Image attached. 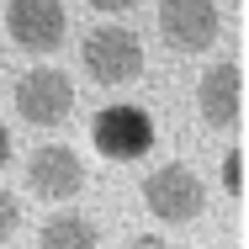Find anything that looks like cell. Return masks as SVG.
I'll list each match as a JSON object with an SVG mask.
<instances>
[{"label": "cell", "instance_id": "6da1fadb", "mask_svg": "<svg viewBox=\"0 0 249 249\" xmlns=\"http://www.w3.org/2000/svg\"><path fill=\"white\" fill-rule=\"evenodd\" d=\"M80 64L96 85H133L143 74V43L127 27H96L80 43Z\"/></svg>", "mask_w": 249, "mask_h": 249}, {"label": "cell", "instance_id": "7a4b0ae2", "mask_svg": "<svg viewBox=\"0 0 249 249\" xmlns=\"http://www.w3.org/2000/svg\"><path fill=\"white\" fill-rule=\"evenodd\" d=\"M90 143H96L106 159H117V164L143 159V154L154 149V117L143 106H127V101L101 106L96 117H90Z\"/></svg>", "mask_w": 249, "mask_h": 249}, {"label": "cell", "instance_id": "3957f363", "mask_svg": "<svg viewBox=\"0 0 249 249\" xmlns=\"http://www.w3.org/2000/svg\"><path fill=\"white\" fill-rule=\"evenodd\" d=\"M143 207H149L159 223H191V217H201V207H207V186L175 159V164H159V170L143 175Z\"/></svg>", "mask_w": 249, "mask_h": 249}, {"label": "cell", "instance_id": "277c9868", "mask_svg": "<svg viewBox=\"0 0 249 249\" xmlns=\"http://www.w3.org/2000/svg\"><path fill=\"white\" fill-rule=\"evenodd\" d=\"M69 111H74V85H69L64 69L37 64V69H27V74L16 80V117H21V122H32V127H58Z\"/></svg>", "mask_w": 249, "mask_h": 249}, {"label": "cell", "instance_id": "5b68a950", "mask_svg": "<svg viewBox=\"0 0 249 249\" xmlns=\"http://www.w3.org/2000/svg\"><path fill=\"white\" fill-rule=\"evenodd\" d=\"M27 191L43 201H74L85 191V159L69 143H43L27 154Z\"/></svg>", "mask_w": 249, "mask_h": 249}, {"label": "cell", "instance_id": "8992f818", "mask_svg": "<svg viewBox=\"0 0 249 249\" xmlns=\"http://www.w3.org/2000/svg\"><path fill=\"white\" fill-rule=\"evenodd\" d=\"M223 32V16L212 0H164L159 5V37L170 53H207Z\"/></svg>", "mask_w": 249, "mask_h": 249}, {"label": "cell", "instance_id": "52a82bcc", "mask_svg": "<svg viewBox=\"0 0 249 249\" xmlns=\"http://www.w3.org/2000/svg\"><path fill=\"white\" fill-rule=\"evenodd\" d=\"M5 32L27 53H53L69 32V16L58 0H11L5 5Z\"/></svg>", "mask_w": 249, "mask_h": 249}, {"label": "cell", "instance_id": "ba28073f", "mask_svg": "<svg viewBox=\"0 0 249 249\" xmlns=\"http://www.w3.org/2000/svg\"><path fill=\"white\" fill-rule=\"evenodd\" d=\"M196 101H201V117L207 127H239L244 122V64L239 58H217L196 85Z\"/></svg>", "mask_w": 249, "mask_h": 249}, {"label": "cell", "instance_id": "9c48e42d", "mask_svg": "<svg viewBox=\"0 0 249 249\" xmlns=\"http://www.w3.org/2000/svg\"><path fill=\"white\" fill-rule=\"evenodd\" d=\"M37 249H101V228L80 212H53L37 233Z\"/></svg>", "mask_w": 249, "mask_h": 249}, {"label": "cell", "instance_id": "30bf717a", "mask_svg": "<svg viewBox=\"0 0 249 249\" xmlns=\"http://www.w3.org/2000/svg\"><path fill=\"white\" fill-rule=\"evenodd\" d=\"M16 228H21V201H16L11 186H0V244H11Z\"/></svg>", "mask_w": 249, "mask_h": 249}, {"label": "cell", "instance_id": "8fae6325", "mask_svg": "<svg viewBox=\"0 0 249 249\" xmlns=\"http://www.w3.org/2000/svg\"><path fill=\"white\" fill-rule=\"evenodd\" d=\"M223 186H228L233 201H244V149H228V159H223Z\"/></svg>", "mask_w": 249, "mask_h": 249}, {"label": "cell", "instance_id": "7c38bea8", "mask_svg": "<svg viewBox=\"0 0 249 249\" xmlns=\"http://www.w3.org/2000/svg\"><path fill=\"white\" fill-rule=\"evenodd\" d=\"M127 249H170L159 233H138V239H127Z\"/></svg>", "mask_w": 249, "mask_h": 249}, {"label": "cell", "instance_id": "4fadbf2b", "mask_svg": "<svg viewBox=\"0 0 249 249\" xmlns=\"http://www.w3.org/2000/svg\"><path fill=\"white\" fill-rule=\"evenodd\" d=\"M85 5H96V11H127V5H138V0H85Z\"/></svg>", "mask_w": 249, "mask_h": 249}, {"label": "cell", "instance_id": "5bb4252c", "mask_svg": "<svg viewBox=\"0 0 249 249\" xmlns=\"http://www.w3.org/2000/svg\"><path fill=\"white\" fill-rule=\"evenodd\" d=\"M11 159V133H5V122H0V164Z\"/></svg>", "mask_w": 249, "mask_h": 249}]
</instances>
